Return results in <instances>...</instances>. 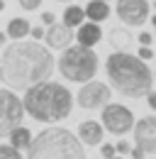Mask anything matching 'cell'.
Returning <instances> with one entry per match:
<instances>
[{"label":"cell","instance_id":"cell-1","mask_svg":"<svg viewBox=\"0 0 156 159\" xmlns=\"http://www.w3.org/2000/svg\"><path fill=\"white\" fill-rule=\"evenodd\" d=\"M54 71V57L39 42H12L0 59V83L10 91H27L41 81H49Z\"/></svg>","mask_w":156,"mask_h":159},{"label":"cell","instance_id":"cell-2","mask_svg":"<svg viewBox=\"0 0 156 159\" xmlns=\"http://www.w3.org/2000/svg\"><path fill=\"white\" fill-rule=\"evenodd\" d=\"M22 110L37 122H61L73 110V93L56 81H41L24 91Z\"/></svg>","mask_w":156,"mask_h":159},{"label":"cell","instance_id":"cell-3","mask_svg":"<svg viewBox=\"0 0 156 159\" xmlns=\"http://www.w3.org/2000/svg\"><path fill=\"white\" fill-rule=\"evenodd\" d=\"M105 71L112 88L124 98H141L154 86V76L146 61L129 52H112L105 59Z\"/></svg>","mask_w":156,"mask_h":159},{"label":"cell","instance_id":"cell-4","mask_svg":"<svg viewBox=\"0 0 156 159\" xmlns=\"http://www.w3.org/2000/svg\"><path fill=\"white\" fill-rule=\"evenodd\" d=\"M24 159H88L80 139L66 127H46L32 137Z\"/></svg>","mask_w":156,"mask_h":159},{"label":"cell","instance_id":"cell-5","mask_svg":"<svg viewBox=\"0 0 156 159\" xmlns=\"http://www.w3.org/2000/svg\"><path fill=\"white\" fill-rule=\"evenodd\" d=\"M58 71L66 81H73V83L93 81V76L98 74V54L80 44L66 47L63 54L58 57Z\"/></svg>","mask_w":156,"mask_h":159},{"label":"cell","instance_id":"cell-6","mask_svg":"<svg viewBox=\"0 0 156 159\" xmlns=\"http://www.w3.org/2000/svg\"><path fill=\"white\" fill-rule=\"evenodd\" d=\"M100 125L102 130H107L110 135L122 137L127 132H132L134 127V115L127 105H119V103H107L102 108V115H100Z\"/></svg>","mask_w":156,"mask_h":159},{"label":"cell","instance_id":"cell-7","mask_svg":"<svg viewBox=\"0 0 156 159\" xmlns=\"http://www.w3.org/2000/svg\"><path fill=\"white\" fill-rule=\"evenodd\" d=\"M22 115L24 110L17 93L10 88H0V137H7L15 127H20Z\"/></svg>","mask_w":156,"mask_h":159},{"label":"cell","instance_id":"cell-8","mask_svg":"<svg viewBox=\"0 0 156 159\" xmlns=\"http://www.w3.org/2000/svg\"><path fill=\"white\" fill-rule=\"evenodd\" d=\"M110 86L102 81H85L78 88V105L83 110H98L110 103Z\"/></svg>","mask_w":156,"mask_h":159},{"label":"cell","instance_id":"cell-9","mask_svg":"<svg viewBox=\"0 0 156 159\" xmlns=\"http://www.w3.org/2000/svg\"><path fill=\"white\" fill-rule=\"evenodd\" d=\"M115 12L127 27H141L149 20V2L146 0H117Z\"/></svg>","mask_w":156,"mask_h":159},{"label":"cell","instance_id":"cell-10","mask_svg":"<svg viewBox=\"0 0 156 159\" xmlns=\"http://www.w3.org/2000/svg\"><path fill=\"white\" fill-rule=\"evenodd\" d=\"M132 132H134V142H136L134 147H139L144 154H156V118L154 115L136 120Z\"/></svg>","mask_w":156,"mask_h":159},{"label":"cell","instance_id":"cell-11","mask_svg":"<svg viewBox=\"0 0 156 159\" xmlns=\"http://www.w3.org/2000/svg\"><path fill=\"white\" fill-rule=\"evenodd\" d=\"M44 39H46V49H66L73 42V30L66 27L63 22H54L49 25V30H44Z\"/></svg>","mask_w":156,"mask_h":159},{"label":"cell","instance_id":"cell-12","mask_svg":"<svg viewBox=\"0 0 156 159\" xmlns=\"http://www.w3.org/2000/svg\"><path fill=\"white\" fill-rule=\"evenodd\" d=\"M78 139L83 147H98L105 139V130L98 120H83L78 125Z\"/></svg>","mask_w":156,"mask_h":159},{"label":"cell","instance_id":"cell-13","mask_svg":"<svg viewBox=\"0 0 156 159\" xmlns=\"http://www.w3.org/2000/svg\"><path fill=\"white\" fill-rule=\"evenodd\" d=\"M100 39H102V30H100L98 22H83V25H78V44L80 47L93 49Z\"/></svg>","mask_w":156,"mask_h":159},{"label":"cell","instance_id":"cell-14","mask_svg":"<svg viewBox=\"0 0 156 159\" xmlns=\"http://www.w3.org/2000/svg\"><path fill=\"white\" fill-rule=\"evenodd\" d=\"M107 42H110L112 52H129V47L134 44V37L127 27H112L107 32Z\"/></svg>","mask_w":156,"mask_h":159},{"label":"cell","instance_id":"cell-15","mask_svg":"<svg viewBox=\"0 0 156 159\" xmlns=\"http://www.w3.org/2000/svg\"><path fill=\"white\" fill-rule=\"evenodd\" d=\"M83 12H85V17L90 22H105L110 17V5L105 2V0H90L85 7H83Z\"/></svg>","mask_w":156,"mask_h":159},{"label":"cell","instance_id":"cell-16","mask_svg":"<svg viewBox=\"0 0 156 159\" xmlns=\"http://www.w3.org/2000/svg\"><path fill=\"white\" fill-rule=\"evenodd\" d=\"M7 137H10V147H12V149L27 152V147H29V142H32V132H29L24 125H20V127H15Z\"/></svg>","mask_w":156,"mask_h":159},{"label":"cell","instance_id":"cell-17","mask_svg":"<svg viewBox=\"0 0 156 159\" xmlns=\"http://www.w3.org/2000/svg\"><path fill=\"white\" fill-rule=\"evenodd\" d=\"M29 27H32L29 20H24V17H12V20L7 22V32H5V34H7L12 42H20V39H24V37L29 34Z\"/></svg>","mask_w":156,"mask_h":159},{"label":"cell","instance_id":"cell-18","mask_svg":"<svg viewBox=\"0 0 156 159\" xmlns=\"http://www.w3.org/2000/svg\"><path fill=\"white\" fill-rule=\"evenodd\" d=\"M85 20V12H83V7H78V5H68L66 10H63V25L66 27H78V25H83Z\"/></svg>","mask_w":156,"mask_h":159},{"label":"cell","instance_id":"cell-19","mask_svg":"<svg viewBox=\"0 0 156 159\" xmlns=\"http://www.w3.org/2000/svg\"><path fill=\"white\" fill-rule=\"evenodd\" d=\"M0 159H24V157H22V152L12 149L10 144H0Z\"/></svg>","mask_w":156,"mask_h":159},{"label":"cell","instance_id":"cell-20","mask_svg":"<svg viewBox=\"0 0 156 159\" xmlns=\"http://www.w3.org/2000/svg\"><path fill=\"white\" fill-rule=\"evenodd\" d=\"M20 7L22 10H27V12H32V10H37L39 5H41V0H17Z\"/></svg>","mask_w":156,"mask_h":159},{"label":"cell","instance_id":"cell-21","mask_svg":"<svg viewBox=\"0 0 156 159\" xmlns=\"http://www.w3.org/2000/svg\"><path fill=\"white\" fill-rule=\"evenodd\" d=\"M136 57H139L141 61H149V59H154V49H151V47H139Z\"/></svg>","mask_w":156,"mask_h":159},{"label":"cell","instance_id":"cell-22","mask_svg":"<svg viewBox=\"0 0 156 159\" xmlns=\"http://www.w3.org/2000/svg\"><path fill=\"white\" fill-rule=\"evenodd\" d=\"M115 154H119V157L129 154V142H127V139H119V142L115 144Z\"/></svg>","mask_w":156,"mask_h":159},{"label":"cell","instance_id":"cell-23","mask_svg":"<svg viewBox=\"0 0 156 159\" xmlns=\"http://www.w3.org/2000/svg\"><path fill=\"white\" fill-rule=\"evenodd\" d=\"M100 152H102L105 159H110L112 154H115V144H100Z\"/></svg>","mask_w":156,"mask_h":159},{"label":"cell","instance_id":"cell-24","mask_svg":"<svg viewBox=\"0 0 156 159\" xmlns=\"http://www.w3.org/2000/svg\"><path fill=\"white\" fill-rule=\"evenodd\" d=\"M136 42H139L141 47H149V44H151V34H149V32H139Z\"/></svg>","mask_w":156,"mask_h":159},{"label":"cell","instance_id":"cell-25","mask_svg":"<svg viewBox=\"0 0 156 159\" xmlns=\"http://www.w3.org/2000/svg\"><path fill=\"white\" fill-rule=\"evenodd\" d=\"M29 34H32V39H34V42L44 39V30H41V27H29Z\"/></svg>","mask_w":156,"mask_h":159},{"label":"cell","instance_id":"cell-26","mask_svg":"<svg viewBox=\"0 0 156 159\" xmlns=\"http://www.w3.org/2000/svg\"><path fill=\"white\" fill-rule=\"evenodd\" d=\"M146 103H149V108L156 113V91H149V93H146Z\"/></svg>","mask_w":156,"mask_h":159},{"label":"cell","instance_id":"cell-27","mask_svg":"<svg viewBox=\"0 0 156 159\" xmlns=\"http://www.w3.org/2000/svg\"><path fill=\"white\" fill-rule=\"evenodd\" d=\"M41 22H44V25H54V22H56V15H54V12H41Z\"/></svg>","mask_w":156,"mask_h":159},{"label":"cell","instance_id":"cell-28","mask_svg":"<svg viewBox=\"0 0 156 159\" xmlns=\"http://www.w3.org/2000/svg\"><path fill=\"white\" fill-rule=\"evenodd\" d=\"M129 157H132V159H144L146 154H144L139 147H129Z\"/></svg>","mask_w":156,"mask_h":159},{"label":"cell","instance_id":"cell-29","mask_svg":"<svg viewBox=\"0 0 156 159\" xmlns=\"http://www.w3.org/2000/svg\"><path fill=\"white\" fill-rule=\"evenodd\" d=\"M5 42H7V34H5V32H0V47H2Z\"/></svg>","mask_w":156,"mask_h":159},{"label":"cell","instance_id":"cell-30","mask_svg":"<svg viewBox=\"0 0 156 159\" xmlns=\"http://www.w3.org/2000/svg\"><path fill=\"white\" fill-rule=\"evenodd\" d=\"M2 10H5V0H0V12H2Z\"/></svg>","mask_w":156,"mask_h":159},{"label":"cell","instance_id":"cell-31","mask_svg":"<svg viewBox=\"0 0 156 159\" xmlns=\"http://www.w3.org/2000/svg\"><path fill=\"white\" fill-rule=\"evenodd\" d=\"M151 25H154V30H156V15H154V17H151Z\"/></svg>","mask_w":156,"mask_h":159},{"label":"cell","instance_id":"cell-32","mask_svg":"<svg viewBox=\"0 0 156 159\" xmlns=\"http://www.w3.org/2000/svg\"><path fill=\"white\" fill-rule=\"evenodd\" d=\"M110 159H122V157H119V154H112V157H110Z\"/></svg>","mask_w":156,"mask_h":159},{"label":"cell","instance_id":"cell-33","mask_svg":"<svg viewBox=\"0 0 156 159\" xmlns=\"http://www.w3.org/2000/svg\"><path fill=\"white\" fill-rule=\"evenodd\" d=\"M58 2H71V0H58Z\"/></svg>","mask_w":156,"mask_h":159},{"label":"cell","instance_id":"cell-34","mask_svg":"<svg viewBox=\"0 0 156 159\" xmlns=\"http://www.w3.org/2000/svg\"><path fill=\"white\" fill-rule=\"evenodd\" d=\"M151 76H154V81H156V74H151Z\"/></svg>","mask_w":156,"mask_h":159},{"label":"cell","instance_id":"cell-35","mask_svg":"<svg viewBox=\"0 0 156 159\" xmlns=\"http://www.w3.org/2000/svg\"><path fill=\"white\" fill-rule=\"evenodd\" d=\"M154 7H156V2H154Z\"/></svg>","mask_w":156,"mask_h":159}]
</instances>
